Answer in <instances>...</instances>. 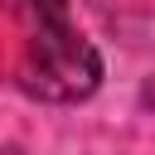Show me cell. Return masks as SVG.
<instances>
[{
	"label": "cell",
	"mask_w": 155,
	"mask_h": 155,
	"mask_svg": "<svg viewBox=\"0 0 155 155\" xmlns=\"http://www.w3.org/2000/svg\"><path fill=\"white\" fill-rule=\"evenodd\" d=\"M24 19V53L15 82L34 102H82L102 82L97 48L73 29L68 0H5Z\"/></svg>",
	"instance_id": "6da1fadb"
}]
</instances>
